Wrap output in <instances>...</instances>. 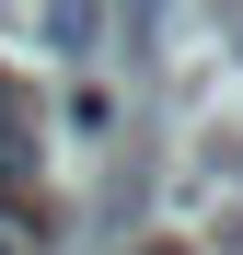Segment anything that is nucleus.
I'll return each mask as SVG.
<instances>
[{
  "label": "nucleus",
  "instance_id": "f257e3e1",
  "mask_svg": "<svg viewBox=\"0 0 243 255\" xmlns=\"http://www.w3.org/2000/svg\"><path fill=\"white\" fill-rule=\"evenodd\" d=\"M35 47L47 58H93L104 47V0H35Z\"/></svg>",
  "mask_w": 243,
  "mask_h": 255
},
{
  "label": "nucleus",
  "instance_id": "f03ea898",
  "mask_svg": "<svg viewBox=\"0 0 243 255\" xmlns=\"http://www.w3.org/2000/svg\"><path fill=\"white\" fill-rule=\"evenodd\" d=\"M0 255H47V232H35V209H12V197H0Z\"/></svg>",
  "mask_w": 243,
  "mask_h": 255
}]
</instances>
